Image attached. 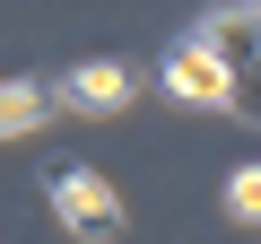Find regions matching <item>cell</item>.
<instances>
[{"instance_id": "5", "label": "cell", "mask_w": 261, "mask_h": 244, "mask_svg": "<svg viewBox=\"0 0 261 244\" xmlns=\"http://www.w3.org/2000/svg\"><path fill=\"white\" fill-rule=\"evenodd\" d=\"M44 113H53V87H35V79H9V87H0V140L35 131Z\"/></svg>"}, {"instance_id": "2", "label": "cell", "mask_w": 261, "mask_h": 244, "mask_svg": "<svg viewBox=\"0 0 261 244\" xmlns=\"http://www.w3.org/2000/svg\"><path fill=\"white\" fill-rule=\"evenodd\" d=\"M192 44H200V53H209L218 70H235V79H244V70L261 61V0H235V9H209V18L192 27Z\"/></svg>"}, {"instance_id": "4", "label": "cell", "mask_w": 261, "mask_h": 244, "mask_svg": "<svg viewBox=\"0 0 261 244\" xmlns=\"http://www.w3.org/2000/svg\"><path fill=\"white\" fill-rule=\"evenodd\" d=\"M70 105H79V113H122V105H130V70H122V61L70 70Z\"/></svg>"}, {"instance_id": "1", "label": "cell", "mask_w": 261, "mask_h": 244, "mask_svg": "<svg viewBox=\"0 0 261 244\" xmlns=\"http://www.w3.org/2000/svg\"><path fill=\"white\" fill-rule=\"evenodd\" d=\"M44 183H53V209H61V227L79 244H113L122 235V201H113V183L96 166H53Z\"/></svg>"}, {"instance_id": "3", "label": "cell", "mask_w": 261, "mask_h": 244, "mask_svg": "<svg viewBox=\"0 0 261 244\" xmlns=\"http://www.w3.org/2000/svg\"><path fill=\"white\" fill-rule=\"evenodd\" d=\"M166 87H174V96H192V105H235V70H218L200 44H183V53L166 61Z\"/></svg>"}, {"instance_id": "6", "label": "cell", "mask_w": 261, "mask_h": 244, "mask_svg": "<svg viewBox=\"0 0 261 244\" xmlns=\"http://www.w3.org/2000/svg\"><path fill=\"white\" fill-rule=\"evenodd\" d=\"M226 209H235L244 227H261V166H235V175H226Z\"/></svg>"}]
</instances>
